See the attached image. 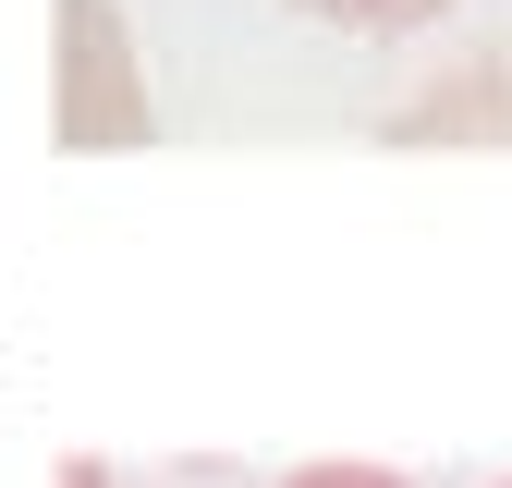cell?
I'll list each match as a JSON object with an SVG mask.
<instances>
[{
	"mask_svg": "<svg viewBox=\"0 0 512 488\" xmlns=\"http://www.w3.org/2000/svg\"><path fill=\"white\" fill-rule=\"evenodd\" d=\"M49 135L74 159H122L159 135L135 37H122V0H49Z\"/></svg>",
	"mask_w": 512,
	"mask_h": 488,
	"instance_id": "6da1fadb",
	"label": "cell"
},
{
	"mask_svg": "<svg viewBox=\"0 0 512 488\" xmlns=\"http://www.w3.org/2000/svg\"><path fill=\"white\" fill-rule=\"evenodd\" d=\"M391 147H512V61H476V74H439L427 98H403Z\"/></svg>",
	"mask_w": 512,
	"mask_h": 488,
	"instance_id": "7a4b0ae2",
	"label": "cell"
},
{
	"mask_svg": "<svg viewBox=\"0 0 512 488\" xmlns=\"http://www.w3.org/2000/svg\"><path fill=\"white\" fill-rule=\"evenodd\" d=\"M293 13L342 25V37H415V25H439V13H452V0H293Z\"/></svg>",
	"mask_w": 512,
	"mask_h": 488,
	"instance_id": "3957f363",
	"label": "cell"
},
{
	"mask_svg": "<svg viewBox=\"0 0 512 488\" xmlns=\"http://www.w3.org/2000/svg\"><path fill=\"white\" fill-rule=\"evenodd\" d=\"M281 488H403L391 464H305V476H281Z\"/></svg>",
	"mask_w": 512,
	"mask_h": 488,
	"instance_id": "277c9868",
	"label": "cell"
}]
</instances>
